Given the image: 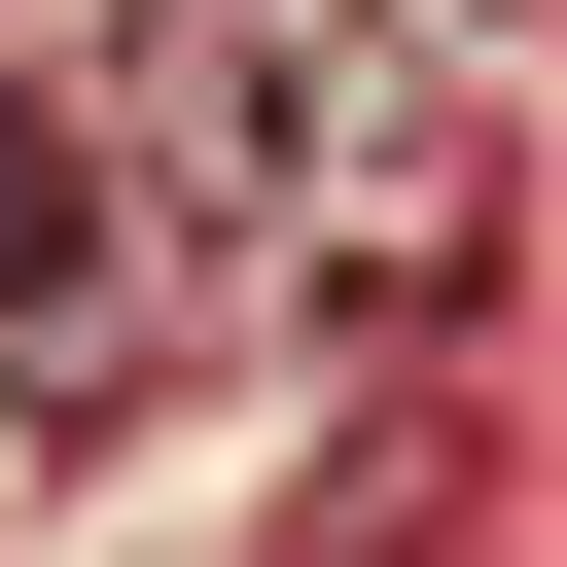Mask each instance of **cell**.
Segmentation results:
<instances>
[{
	"mask_svg": "<svg viewBox=\"0 0 567 567\" xmlns=\"http://www.w3.org/2000/svg\"><path fill=\"white\" fill-rule=\"evenodd\" d=\"M425 496H461V425H354L319 461V567H425Z\"/></svg>",
	"mask_w": 567,
	"mask_h": 567,
	"instance_id": "3957f363",
	"label": "cell"
},
{
	"mask_svg": "<svg viewBox=\"0 0 567 567\" xmlns=\"http://www.w3.org/2000/svg\"><path fill=\"white\" fill-rule=\"evenodd\" d=\"M106 213H142V142L0 106V390H35V425H106V390H142V248H106Z\"/></svg>",
	"mask_w": 567,
	"mask_h": 567,
	"instance_id": "7a4b0ae2",
	"label": "cell"
},
{
	"mask_svg": "<svg viewBox=\"0 0 567 567\" xmlns=\"http://www.w3.org/2000/svg\"><path fill=\"white\" fill-rule=\"evenodd\" d=\"M106 142H142V213H177V248H248V213H284L354 319H425V284H461V142H425V35H390V0H142V35H106Z\"/></svg>",
	"mask_w": 567,
	"mask_h": 567,
	"instance_id": "6da1fadb",
	"label": "cell"
}]
</instances>
